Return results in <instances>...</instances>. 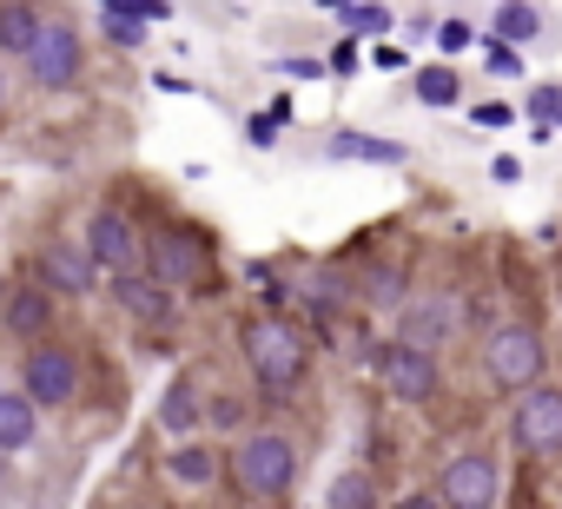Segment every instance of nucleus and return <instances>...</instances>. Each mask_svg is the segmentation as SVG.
<instances>
[{
    "label": "nucleus",
    "mask_w": 562,
    "mask_h": 509,
    "mask_svg": "<svg viewBox=\"0 0 562 509\" xmlns=\"http://www.w3.org/2000/svg\"><path fill=\"white\" fill-rule=\"evenodd\" d=\"M238 351H245V364H251V377H258L265 397L299 391V384H305V364H312L299 325L278 318V312H251V318L238 325Z\"/></svg>",
    "instance_id": "f257e3e1"
},
{
    "label": "nucleus",
    "mask_w": 562,
    "mask_h": 509,
    "mask_svg": "<svg viewBox=\"0 0 562 509\" xmlns=\"http://www.w3.org/2000/svg\"><path fill=\"white\" fill-rule=\"evenodd\" d=\"M483 384L503 391V397H529L536 384H549V344H542V331L522 325V318L490 325V338H483Z\"/></svg>",
    "instance_id": "f03ea898"
},
{
    "label": "nucleus",
    "mask_w": 562,
    "mask_h": 509,
    "mask_svg": "<svg viewBox=\"0 0 562 509\" xmlns=\"http://www.w3.org/2000/svg\"><path fill=\"white\" fill-rule=\"evenodd\" d=\"M225 470H232V483H238L251 502H278V496L299 489V443L278 437V430H258V437L238 443V456H232Z\"/></svg>",
    "instance_id": "7ed1b4c3"
},
{
    "label": "nucleus",
    "mask_w": 562,
    "mask_h": 509,
    "mask_svg": "<svg viewBox=\"0 0 562 509\" xmlns=\"http://www.w3.org/2000/svg\"><path fill=\"white\" fill-rule=\"evenodd\" d=\"M87 259L100 265V279H133V272H146V231L120 212V205H100L93 218H87Z\"/></svg>",
    "instance_id": "20e7f679"
},
{
    "label": "nucleus",
    "mask_w": 562,
    "mask_h": 509,
    "mask_svg": "<svg viewBox=\"0 0 562 509\" xmlns=\"http://www.w3.org/2000/svg\"><path fill=\"white\" fill-rule=\"evenodd\" d=\"M496 489H503V463L490 450H457L437 463V483L430 496L443 509H496Z\"/></svg>",
    "instance_id": "39448f33"
},
{
    "label": "nucleus",
    "mask_w": 562,
    "mask_h": 509,
    "mask_svg": "<svg viewBox=\"0 0 562 509\" xmlns=\"http://www.w3.org/2000/svg\"><path fill=\"white\" fill-rule=\"evenodd\" d=\"M378 384H384V397H397V404H430L437 391H443V364H437V351H417V344H384L378 351Z\"/></svg>",
    "instance_id": "423d86ee"
},
{
    "label": "nucleus",
    "mask_w": 562,
    "mask_h": 509,
    "mask_svg": "<svg viewBox=\"0 0 562 509\" xmlns=\"http://www.w3.org/2000/svg\"><path fill=\"white\" fill-rule=\"evenodd\" d=\"M509 443L522 456H562V384H536L509 410Z\"/></svg>",
    "instance_id": "0eeeda50"
},
{
    "label": "nucleus",
    "mask_w": 562,
    "mask_h": 509,
    "mask_svg": "<svg viewBox=\"0 0 562 509\" xmlns=\"http://www.w3.org/2000/svg\"><path fill=\"white\" fill-rule=\"evenodd\" d=\"M21 397L41 410V404H74L80 397V351L67 344H34L27 364H21Z\"/></svg>",
    "instance_id": "6e6552de"
},
{
    "label": "nucleus",
    "mask_w": 562,
    "mask_h": 509,
    "mask_svg": "<svg viewBox=\"0 0 562 509\" xmlns=\"http://www.w3.org/2000/svg\"><path fill=\"white\" fill-rule=\"evenodd\" d=\"M146 272H153L166 292L199 285V279H205V245H199L192 231H179V225H159V231H146Z\"/></svg>",
    "instance_id": "1a4fd4ad"
},
{
    "label": "nucleus",
    "mask_w": 562,
    "mask_h": 509,
    "mask_svg": "<svg viewBox=\"0 0 562 509\" xmlns=\"http://www.w3.org/2000/svg\"><path fill=\"white\" fill-rule=\"evenodd\" d=\"M80 67H87L80 27L47 21V34H41V41H34V54H27V80H34V87H47V93H60V87H74V80H80Z\"/></svg>",
    "instance_id": "9d476101"
},
{
    "label": "nucleus",
    "mask_w": 562,
    "mask_h": 509,
    "mask_svg": "<svg viewBox=\"0 0 562 509\" xmlns=\"http://www.w3.org/2000/svg\"><path fill=\"white\" fill-rule=\"evenodd\" d=\"M113 305H120V318L126 325H139V331H166L172 318H179V305H172V292L153 279V272H133V279H113Z\"/></svg>",
    "instance_id": "9b49d317"
},
{
    "label": "nucleus",
    "mask_w": 562,
    "mask_h": 509,
    "mask_svg": "<svg viewBox=\"0 0 562 509\" xmlns=\"http://www.w3.org/2000/svg\"><path fill=\"white\" fill-rule=\"evenodd\" d=\"M41 285L54 298H87L100 285V265L87 259V245H41Z\"/></svg>",
    "instance_id": "f8f14e48"
},
{
    "label": "nucleus",
    "mask_w": 562,
    "mask_h": 509,
    "mask_svg": "<svg viewBox=\"0 0 562 509\" xmlns=\"http://www.w3.org/2000/svg\"><path fill=\"white\" fill-rule=\"evenodd\" d=\"M0 325H8L27 351L47 344V331H54V292L47 285H14L8 298H0Z\"/></svg>",
    "instance_id": "ddd939ff"
},
{
    "label": "nucleus",
    "mask_w": 562,
    "mask_h": 509,
    "mask_svg": "<svg viewBox=\"0 0 562 509\" xmlns=\"http://www.w3.org/2000/svg\"><path fill=\"white\" fill-rule=\"evenodd\" d=\"M159 470H166V483H172L179 496H205V489L218 483V470H225V463H218V450H212V443H199V437H192V443H172Z\"/></svg>",
    "instance_id": "4468645a"
},
{
    "label": "nucleus",
    "mask_w": 562,
    "mask_h": 509,
    "mask_svg": "<svg viewBox=\"0 0 562 509\" xmlns=\"http://www.w3.org/2000/svg\"><path fill=\"white\" fill-rule=\"evenodd\" d=\"M397 338L417 344V351H443V344L457 338V298H417V305L404 312Z\"/></svg>",
    "instance_id": "2eb2a0df"
},
{
    "label": "nucleus",
    "mask_w": 562,
    "mask_h": 509,
    "mask_svg": "<svg viewBox=\"0 0 562 509\" xmlns=\"http://www.w3.org/2000/svg\"><path fill=\"white\" fill-rule=\"evenodd\" d=\"M199 423H205V397H199V384H172L166 397H159V430L172 437V443H192L199 437Z\"/></svg>",
    "instance_id": "dca6fc26"
},
{
    "label": "nucleus",
    "mask_w": 562,
    "mask_h": 509,
    "mask_svg": "<svg viewBox=\"0 0 562 509\" xmlns=\"http://www.w3.org/2000/svg\"><path fill=\"white\" fill-rule=\"evenodd\" d=\"M47 34V14L27 8V0H0V54H34V41Z\"/></svg>",
    "instance_id": "f3484780"
},
{
    "label": "nucleus",
    "mask_w": 562,
    "mask_h": 509,
    "mask_svg": "<svg viewBox=\"0 0 562 509\" xmlns=\"http://www.w3.org/2000/svg\"><path fill=\"white\" fill-rule=\"evenodd\" d=\"M331 159H364V166H404V139H378V133H331Z\"/></svg>",
    "instance_id": "a211bd4d"
},
{
    "label": "nucleus",
    "mask_w": 562,
    "mask_h": 509,
    "mask_svg": "<svg viewBox=\"0 0 562 509\" xmlns=\"http://www.w3.org/2000/svg\"><path fill=\"white\" fill-rule=\"evenodd\" d=\"M34 437H41V417H34V404H27L21 391H0V456L27 450Z\"/></svg>",
    "instance_id": "6ab92c4d"
},
{
    "label": "nucleus",
    "mask_w": 562,
    "mask_h": 509,
    "mask_svg": "<svg viewBox=\"0 0 562 509\" xmlns=\"http://www.w3.org/2000/svg\"><path fill=\"white\" fill-rule=\"evenodd\" d=\"M411 87H417V100H424V106H457V100H463V80H457V67H443V60H437V67H424Z\"/></svg>",
    "instance_id": "aec40b11"
},
{
    "label": "nucleus",
    "mask_w": 562,
    "mask_h": 509,
    "mask_svg": "<svg viewBox=\"0 0 562 509\" xmlns=\"http://www.w3.org/2000/svg\"><path fill=\"white\" fill-rule=\"evenodd\" d=\"M542 34V14L536 8H522V0H516V8H496V41L503 47H522V41H536Z\"/></svg>",
    "instance_id": "412c9836"
},
{
    "label": "nucleus",
    "mask_w": 562,
    "mask_h": 509,
    "mask_svg": "<svg viewBox=\"0 0 562 509\" xmlns=\"http://www.w3.org/2000/svg\"><path fill=\"white\" fill-rule=\"evenodd\" d=\"M100 34H106L120 54H133V47L146 41V21H139L133 8H100Z\"/></svg>",
    "instance_id": "4be33fe9"
},
{
    "label": "nucleus",
    "mask_w": 562,
    "mask_h": 509,
    "mask_svg": "<svg viewBox=\"0 0 562 509\" xmlns=\"http://www.w3.org/2000/svg\"><path fill=\"white\" fill-rule=\"evenodd\" d=\"M325 502H331V509H378V483H371L364 470H345Z\"/></svg>",
    "instance_id": "5701e85b"
},
{
    "label": "nucleus",
    "mask_w": 562,
    "mask_h": 509,
    "mask_svg": "<svg viewBox=\"0 0 562 509\" xmlns=\"http://www.w3.org/2000/svg\"><path fill=\"white\" fill-rule=\"evenodd\" d=\"M331 14H338V27H345L351 41H358V34H384V27H391V14H384V8H371V0H345V8H331Z\"/></svg>",
    "instance_id": "b1692460"
},
{
    "label": "nucleus",
    "mask_w": 562,
    "mask_h": 509,
    "mask_svg": "<svg viewBox=\"0 0 562 509\" xmlns=\"http://www.w3.org/2000/svg\"><path fill=\"white\" fill-rule=\"evenodd\" d=\"M364 292H371V312H397V305H404V272H397V265H378V272L364 279Z\"/></svg>",
    "instance_id": "393cba45"
},
{
    "label": "nucleus",
    "mask_w": 562,
    "mask_h": 509,
    "mask_svg": "<svg viewBox=\"0 0 562 509\" xmlns=\"http://www.w3.org/2000/svg\"><path fill=\"white\" fill-rule=\"evenodd\" d=\"M529 113H536V126L549 133V126H562V87H536L529 93Z\"/></svg>",
    "instance_id": "a878e982"
},
{
    "label": "nucleus",
    "mask_w": 562,
    "mask_h": 509,
    "mask_svg": "<svg viewBox=\"0 0 562 509\" xmlns=\"http://www.w3.org/2000/svg\"><path fill=\"white\" fill-rule=\"evenodd\" d=\"M437 47H443V67H450V60L470 47V21H457V14H450V21L437 27Z\"/></svg>",
    "instance_id": "bb28decb"
},
{
    "label": "nucleus",
    "mask_w": 562,
    "mask_h": 509,
    "mask_svg": "<svg viewBox=\"0 0 562 509\" xmlns=\"http://www.w3.org/2000/svg\"><path fill=\"white\" fill-rule=\"evenodd\" d=\"M483 67H490L496 80H516V73H522V54H516V47H503V41H490V54H483Z\"/></svg>",
    "instance_id": "cd10ccee"
},
{
    "label": "nucleus",
    "mask_w": 562,
    "mask_h": 509,
    "mask_svg": "<svg viewBox=\"0 0 562 509\" xmlns=\"http://www.w3.org/2000/svg\"><path fill=\"white\" fill-rule=\"evenodd\" d=\"M325 67H331V73H358V67H364V54H358V41L345 34V41L331 47V60H325Z\"/></svg>",
    "instance_id": "c85d7f7f"
},
{
    "label": "nucleus",
    "mask_w": 562,
    "mask_h": 509,
    "mask_svg": "<svg viewBox=\"0 0 562 509\" xmlns=\"http://www.w3.org/2000/svg\"><path fill=\"white\" fill-rule=\"evenodd\" d=\"M238 417H245V410H238L232 397H212V404H205V423H212V430H238Z\"/></svg>",
    "instance_id": "c756f323"
},
{
    "label": "nucleus",
    "mask_w": 562,
    "mask_h": 509,
    "mask_svg": "<svg viewBox=\"0 0 562 509\" xmlns=\"http://www.w3.org/2000/svg\"><path fill=\"white\" fill-rule=\"evenodd\" d=\"M371 67H384V73H404L411 60H404V47H371Z\"/></svg>",
    "instance_id": "7c9ffc66"
},
{
    "label": "nucleus",
    "mask_w": 562,
    "mask_h": 509,
    "mask_svg": "<svg viewBox=\"0 0 562 509\" xmlns=\"http://www.w3.org/2000/svg\"><path fill=\"white\" fill-rule=\"evenodd\" d=\"M470 120H476V126H509V120H516V113H509V106H476V113H470Z\"/></svg>",
    "instance_id": "2f4dec72"
},
{
    "label": "nucleus",
    "mask_w": 562,
    "mask_h": 509,
    "mask_svg": "<svg viewBox=\"0 0 562 509\" xmlns=\"http://www.w3.org/2000/svg\"><path fill=\"white\" fill-rule=\"evenodd\" d=\"M490 179H496V185H516V179H522V166H516V159H496V166H490Z\"/></svg>",
    "instance_id": "473e14b6"
},
{
    "label": "nucleus",
    "mask_w": 562,
    "mask_h": 509,
    "mask_svg": "<svg viewBox=\"0 0 562 509\" xmlns=\"http://www.w3.org/2000/svg\"><path fill=\"white\" fill-rule=\"evenodd\" d=\"M397 509H443V502H437V496H430V489H424V496H404V502H397Z\"/></svg>",
    "instance_id": "72a5a7b5"
},
{
    "label": "nucleus",
    "mask_w": 562,
    "mask_h": 509,
    "mask_svg": "<svg viewBox=\"0 0 562 509\" xmlns=\"http://www.w3.org/2000/svg\"><path fill=\"white\" fill-rule=\"evenodd\" d=\"M0 483H8V456H0Z\"/></svg>",
    "instance_id": "f704fd0d"
},
{
    "label": "nucleus",
    "mask_w": 562,
    "mask_h": 509,
    "mask_svg": "<svg viewBox=\"0 0 562 509\" xmlns=\"http://www.w3.org/2000/svg\"><path fill=\"white\" fill-rule=\"evenodd\" d=\"M0 298H8V292H0Z\"/></svg>",
    "instance_id": "c9c22d12"
},
{
    "label": "nucleus",
    "mask_w": 562,
    "mask_h": 509,
    "mask_svg": "<svg viewBox=\"0 0 562 509\" xmlns=\"http://www.w3.org/2000/svg\"><path fill=\"white\" fill-rule=\"evenodd\" d=\"M0 93H8V87H0Z\"/></svg>",
    "instance_id": "e433bc0d"
}]
</instances>
